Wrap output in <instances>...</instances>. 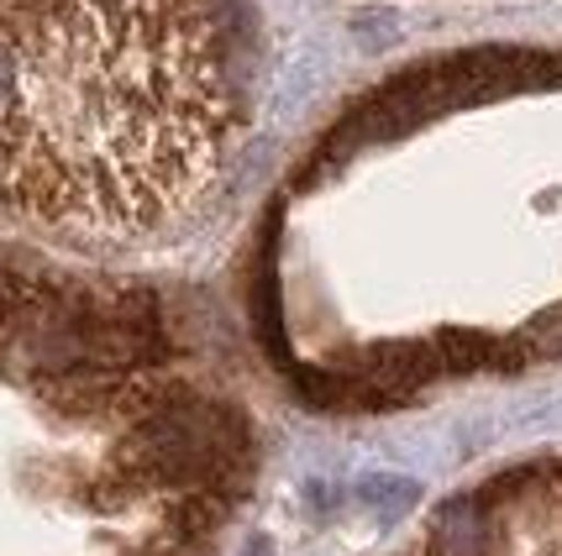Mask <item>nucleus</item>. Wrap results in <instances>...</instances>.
I'll list each match as a JSON object with an SVG mask.
<instances>
[{"mask_svg":"<svg viewBox=\"0 0 562 556\" xmlns=\"http://www.w3.org/2000/svg\"><path fill=\"white\" fill-rule=\"evenodd\" d=\"M226 126L211 0H0V200L153 220L205 184Z\"/></svg>","mask_w":562,"mask_h":556,"instance_id":"obj_1","label":"nucleus"},{"mask_svg":"<svg viewBox=\"0 0 562 556\" xmlns=\"http://www.w3.org/2000/svg\"><path fill=\"white\" fill-rule=\"evenodd\" d=\"M431 373H437V352H431V347H416V341L379 347V352H373V363H368V378H373L379 388H394V394L420 388Z\"/></svg>","mask_w":562,"mask_h":556,"instance_id":"obj_2","label":"nucleus"},{"mask_svg":"<svg viewBox=\"0 0 562 556\" xmlns=\"http://www.w3.org/2000/svg\"><path fill=\"white\" fill-rule=\"evenodd\" d=\"M437 556H484V520L473 504H447L437 525Z\"/></svg>","mask_w":562,"mask_h":556,"instance_id":"obj_3","label":"nucleus"},{"mask_svg":"<svg viewBox=\"0 0 562 556\" xmlns=\"http://www.w3.org/2000/svg\"><path fill=\"white\" fill-rule=\"evenodd\" d=\"M437 363H447L452 373H468V367H499V341H490L484 331H441L437 337Z\"/></svg>","mask_w":562,"mask_h":556,"instance_id":"obj_4","label":"nucleus"},{"mask_svg":"<svg viewBox=\"0 0 562 556\" xmlns=\"http://www.w3.org/2000/svg\"><path fill=\"white\" fill-rule=\"evenodd\" d=\"M520 347H531V352H562V305L558 310H547V315H537L531 326H526V337H520Z\"/></svg>","mask_w":562,"mask_h":556,"instance_id":"obj_5","label":"nucleus"},{"mask_svg":"<svg viewBox=\"0 0 562 556\" xmlns=\"http://www.w3.org/2000/svg\"><path fill=\"white\" fill-rule=\"evenodd\" d=\"M363 493H379V504L394 509V514H400V509H411V504H416V484H368Z\"/></svg>","mask_w":562,"mask_h":556,"instance_id":"obj_6","label":"nucleus"}]
</instances>
